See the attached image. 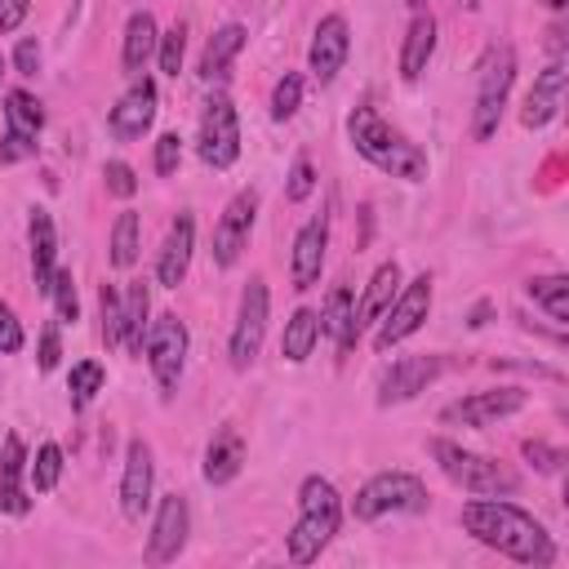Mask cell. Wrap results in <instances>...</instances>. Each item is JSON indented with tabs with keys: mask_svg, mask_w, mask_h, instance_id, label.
I'll use <instances>...</instances> for the list:
<instances>
[{
	"mask_svg": "<svg viewBox=\"0 0 569 569\" xmlns=\"http://www.w3.org/2000/svg\"><path fill=\"white\" fill-rule=\"evenodd\" d=\"M458 520L480 547H489V551H498L516 565L547 569L556 560V542L542 529V520H533L525 507H516L507 498H471Z\"/></svg>",
	"mask_w": 569,
	"mask_h": 569,
	"instance_id": "6da1fadb",
	"label": "cell"
},
{
	"mask_svg": "<svg viewBox=\"0 0 569 569\" xmlns=\"http://www.w3.org/2000/svg\"><path fill=\"white\" fill-rule=\"evenodd\" d=\"M347 138L373 169H382L391 178H405V182L427 178V151L418 142H409L400 129H391L373 107H356L347 116Z\"/></svg>",
	"mask_w": 569,
	"mask_h": 569,
	"instance_id": "7a4b0ae2",
	"label": "cell"
},
{
	"mask_svg": "<svg viewBox=\"0 0 569 569\" xmlns=\"http://www.w3.org/2000/svg\"><path fill=\"white\" fill-rule=\"evenodd\" d=\"M342 525V498L325 476H307L298 485V520L284 533V551L293 565H311Z\"/></svg>",
	"mask_w": 569,
	"mask_h": 569,
	"instance_id": "3957f363",
	"label": "cell"
},
{
	"mask_svg": "<svg viewBox=\"0 0 569 569\" xmlns=\"http://www.w3.org/2000/svg\"><path fill=\"white\" fill-rule=\"evenodd\" d=\"M427 449H431L436 467H440L458 489H467V493H476V498H511V493L520 489V476H516V471H507L498 458H485V453L462 449L458 440L436 436Z\"/></svg>",
	"mask_w": 569,
	"mask_h": 569,
	"instance_id": "277c9868",
	"label": "cell"
},
{
	"mask_svg": "<svg viewBox=\"0 0 569 569\" xmlns=\"http://www.w3.org/2000/svg\"><path fill=\"white\" fill-rule=\"evenodd\" d=\"M511 80H516V49L507 40L489 44L480 53V62H476V107H471V138L476 142H489L498 133Z\"/></svg>",
	"mask_w": 569,
	"mask_h": 569,
	"instance_id": "5b68a950",
	"label": "cell"
},
{
	"mask_svg": "<svg viewBox=\"0 0 569 569\" xmlns=\"http://www.w3.org/2000/svg\"><path fill=\"white\" fill-rule=\"evenodd\" d=\"M418 511H427V485L413 471H378L351 498V516L360 525H373L382 516H418Z\"/></svg>",
	"mask_w": 569,
	"mask_h": 569,
	"instance_id": "8992f818",
	"label": "cell"
},
{
	"mask_svg": "<svg viewBox=\"0 0 569 569\" xmlns=\"http://www.w3.org/2000/svg\"><path fill=\"white\" fill-rule=\"evenodd\" d=\"M187 347H191L187 325H182L173 311H164V316H156V320H151L147 342H142V356H147L151 378H156V387H160V396H164V400H169V396L178 391V382H182Z\"/></svg>",
	"mask_w": 569,
	"mask_h": 569,
	"instance_id": "52a82bcc",
	"label": "cell"
},
{
	"mask_svg": "<svg viewBox=\"0 0 569 569\" xmlns=\"http://www.w3.org/2000/svg\"><path fill=\"white\" fill-rule=\"evenodd\" d=\"M427 316H431V276L422 271V276H413L409 284H400V289H396L391 307H387V311H382V320H378L373 347H378V351H387V347H396V342L413 338V333L427 325Z\"/></svg>",
	"mask_w": 569,
	"mask_h": 569,
	"instance_id": "ba28073f",
	"label": "cell"
},
{
	"mask_svg": "<svg viewBox=\"0 0 569 569\" xmlns=\"http://www.w3.org/2000/svg\"><path fill=\"white\" fill-rule=\"evenodd\" d=\"M196 151L204 164L213 169H231L240 160V116L231 107L227 93H213L200 111V133H196Z\"/></svg>",
	"mask_w": 569,
	"mask_h": 569,
	"instance_id": "9c48e42d",
	"label": "cell"
},
{
	"mask_svg": "<svg viewBox=\"0 0 569 569\" xmlns=\"http://www.w3.org/2000/svg\"><path fill=\"white\" fill-rule=\"evenodd\" d=\"M267 311H271V293H267V280L262 276H249L244 293H240V307H236V329H231V365L236 369H249L258 347H262V333H267Z\"/></svg>",
	"mask_w": 569,
	"mask_h": 569,
	"instance_id": "30bf717a",
	"label": "cell"
},
{
	"mask_svg": "<svg viewBox=\"0 0 569 569\" xmlns=\"http://www.w3.org/2000/svg\"><path fill=\"white\" fill-rule=\"evenodd\" d=\"M525 391L520 387H489V391H471V396H462V400H453V405H445L440 409V422L445 427H493L498 418H511V413H520L525 409Z\"/></svg>",
	"mask_w": 569,
	"mask_h": 569,
	"instance_id": "8fae6325",
	"label": "cell"
},
{
	"mask_svg": "<svg viewBox=\"0 0 569 569\" xmlns=\"http://www.w3.org/2000/svg\"><path fill=\"white\" fill-rule=\"evenodd\" d=\"M187 533H191V507L182 493H164L160 507H156V520H151V533H147V565H169L182 556L187 547Z\"/></svg>",
	"mask_w": 569,
	"mask_h": 569,
	"instance_id": "7c38bea8",
	"label": "cell"
},
{
	"mask_svg": "<svg viewBox=\"0 0 569 569\" xmlns=\"http://www.w3.org/2000/svg\"><path fill=\"white\" fill-rule=\"evenodd\" d=\"M253 218H258V191L244 187L227 200L218 227H213V262L218 267H236L240 249L249 244V231H253Z\"/></svg>",
	"mask_w": 569,
	"mask_h": 569,
	"instance_id": "4fadbf2b",
	"label": "cell"
},
{
	"mask_svg": "<svg viewBox=\"0 0 569 569\" xmlns=\"http://www.w3.org/2000/svg\"><path fill=\"white\" fill-rule=\"evenodd\" d=\"M445 373V356H400L391 360V369L378 378V405H405L418 391H427L436 378Z\"/></svg>",
	"mask_w": 569,
	"mask_h": 569,
	"instance_id": "5bb4252c",
	"label": "cell"
},
{
	"mask_svg": "<svg viewBox=\"0 0 569 569\" xmlns=\"http://www.w3.org/2000/svg\"><path fill=\"white\" fill-rule=\"evenodd\" d=\"M351 53V27L342 13H325L316 22V36H311V49H307V71L316 76V84H329L342 62Z\"/></svg>",
	"mask_w": 569,
	"mask_h": 569,
	"instance_id": "9a60e30c",
	"label": "cell"
},
{
	"mask_svg": "<svg viewBox=\"0 0 569 569\" xmlns=\"http://www.w3.org/2000/svg\"><path fill=\"white\" fill-rule=\"evenodd\" d=\"M325 249H329V218L316 213L307 218L298 231H293V249H289V276H293V289H311L320 284V271H325Z\"/></svg>",
	"mask_w": 569,
	"mask_h": 569,
	"instance_id": "2e32d148",
	"label": "cell"
},
{
	"mask_svg": "<svg viewBox=\"0 0 569 569\" xmlns=\"http://www.w3.org/2000/svg\"><path fill=\"white\" fill-rule=\"evenodd\" d=\"M151 489H156L151 445L147 440H129L124 445V471H120V511L129 520H142V511L151 507Z\"/></svg>",
	"mask_w": 569,
	"mask_h": 569,
	"instance_id": "e0dca14e",
	"label": "cell"
},
{
	"mask_svg": "<svg viewBox=\"0 0 569 569\" xmlns=\"http://www.w3.org/2000/svg\"><path fill=\"white\" fill-rule=\"evenodd\" d=\"M565 89H569V62H565V58H551V62L533 76V89L525 93L520 124H525V129H542L547 120H556V111L565 107Z\"/></svg>",
	"mask_w": 569,
	"mask_h": 569,
	"instance_id": "ac0fdd59",
	"label": "cell"
},
{
	"mask_svg": "<svg viewBox=\"0 0 569 569\" xmlns=\"http://www.w3.org/2000/svg\"><path fill=\"white\" fill-rule=\"evenodd\" d=\"M151 120H156V84L142 76V80H133L129 89H124V98L111 107V116H107V124H111V133L116 138H142L147 129H151Z\"/></svg>",
	"mask_w": 569,
	"mask_h": 569,
	"instance_id": "d6986e66",
	"label": "cell"
},
{
	"mask_svg": "<svg viewBox=\"0 0 569 569\" xmlns=\"http://www.w3.org/2000/svg\"><path fill=\"white\" fill-rule=\"evenodd\" d=\"M191 249H196V218L191 213H178L169 222V236L160 244V258H156V280L164 289H178L187 267H191Z\"/></svg>",
	"mask_w": 569,
	"mask_h": 569,
	"instance_id": "ffe728a7",
	"label": "cell"
},
{
	"mask_svg": "<svg viewBox=\"0 0 569 569\" xmlns=\"http://www.w3.org/2000/svg\"><path fill=\"white\" fill-rule=\"evenodd\" d=\"M27 445L22 436H4L0 445V511L9 516H27L31 511V498H27Z\"/></svg>",
	"mask_w": 569,
	"mask_h": 569,
	"instance_id": "44dd1931",
	"label": "cell"
},
{
	"mask_svg": "<svg viewBox=\"0 0 569 569\" xmlns=\"http://www.w3.org/2000/svg\"><path fill=\"white\" fill-rule=\"evenodd\" d=\"M405 280H400V262L396 258H387V262H378L373 267V276H369V284H365V298L356 302V311H351V325H356V338L369 329V325H378L382 320V311L391 307V298H396V289H400Z\"/></svg>",
	"mask_w": 569,
	"mask_h": 569,
	"instance_id": "7402d4cb",
	"label": "cell"
},
{
	"mask_svg": "<svg viewBox=\"0 0 569 569\" xmlns=\"http://www.w3.org/2000/svg\"><path fill=\"white\" fill-rule=\"evenodd\" d=\"M27 240H31V280H36L40 293H49L53 271H58V231H53L49 209H31V218H27Z\"/></svg>",
	"mask_w": 569,
	"mask_h": 569,
	"instance_id": "603a6c76",
	"label": "cell"
},
{
	"mask_svg": "<svg viewBox=\"0 0 569 569\" xmlns=\"http://www.w3.org/2000/svg\"><path fill=\"white\" fill-rule=\"evenodd\" d=\"M431 53H436V18L427 9H418L413 22H409V31H405V44H400V80L413 84L427 71Z\"/></svg>",
	"mask_w": 569,
	"mask_h": 569,
	"instance_id": "cb8c5ba5",
	"label": "cell"
},
{
	"mask_svg": "<svg viewBox=\"0 0 569 569\" xmlns=\"http://www.w3.org/2000/svg\"><path fill=\"white\" fill-rule=\"evenodd\" d=\"M120 320H124V351L142 356V342H147V329H151V289L147 280H129L124 293H120Z\"/></svg>",
	"mask_w": 569,
	"mask_h": 569,
	"instance_id": "d4e9b609",
	"label": "cell"
},
{
	"mask_svg": "<svg viewBox=\"0 0 569 569\" xmlns=\"http://www.w3.org/2000/svg\"><path fill=\"white\" fill-rule=\"evenodd\" d=\"M240 467H244V436L236 427H222L204 449V480L209 485H231L240 476Z\"/></svg>",
	"mask_w": 569,
	"mask_h": 569,
	"instance_id": "484cf974",
	"label": "cell"
},
{
	"mask_svg": "<svg viewBox=\"0 0 569 569\" xmlns=\"http://www.w3.org/2000/svg\"><path fill=\"white\" fill-rule=\"evenodd\" d=\"M351 311H356L351 289H347V284H333V289H329V302H325V311H320V333L333 338L338 356H351V347L360 342V338H356V325H351Z\"/></svg>",
	"mask_w": 569,
	"mask_h": 569,
	"instance_id": "4316f807",
	"label": "cell"
},
{
	"mask_svg": "<svg viewBox=\"0 0 569 569\" xmlns=\"http://www.w3.org/2000/svg\"><path fill=\"white\" fill-rule=\"evenodd\" d=\"M156 44H160V31H156V18L147 13V9H138V13H129V22H124V44H120V62H124V71H142L147 67V58L156 53Z\"/></svg>",
	"mask_w": 569,
	"mask_h": 569,
	"instance_id": "83f0119b",
	"label": "cell"
},
{
	"mask_svg": "<svg viewBox=\"0 0 569 569\" xmlns=\"http://www.w3.org/2000/svg\"><path fill=\"white\" fill-rule=\"evenodd\" d=\"M244 27L240 22H227V27H218L213 36H209V44H204V53H200V76L204 80H222L227 76V67L236 62V53L244 49Z\"/></svg>",
	"mask_w": 569,
	"mask_h": 569,
	"instance_id": "f1b7e54d",
	"label": "cell"
},
{
	"mask_svg": "<svg viewBox=\"0 0 569 569\" xmlns=\"http://www.w3.org/2000/svg\"><path fill=\"white\" fill-rule=\"evenodd\" d=\"M320 342V316L311 307H298L289 320H284V333H280V356L289 365H302Z\"/></svg>",
	"mask_w": 569,
	"mask_h": 569,
	"instance_id": "f546056e",
	"label": "cell"
},
{
	"mask_svg": "<svg viewBox=\"0 0 569 569\" xmlns=\"http://www.w3.org/2000/svg\"><path fill=\"white\" fill-rule=\"evenodd\" d=\"M525 293L547 311V320H556V329L569 325V280L565 276H533L525 284Z\"/></svg>",
	"mask_w": 569,
	"mask_h": 569,
	"instance_id": "4dcf8cb0",
	"label": "cell"
},
{
	"mask_svg": "<svg viewBox=\"0 0 569 569\" xmlns=\"http://www.w3.org/2000/svg\"><path fill=\"white\" fill-rule=\"evenodd\" d=\"M4 124H9L13 133L40 138V129H44V107H40V98H31L27 89H9V93H4Z\"/></svg>",
	"mask_w": 569,
	"mask_h": 569,
	"instance_id": "1f68e13d",
	"label": "cell"
},
{
	"mask_svg": "<svg viewBox=\"0 0 569 569\" xmlns=\"http://www.w3.org/2000/svg\"><path fill=\"white\" fill-rule=\"evenodd\" d=\"M138 249H142V218L133 209H124L111 227V267H133L138 262Z\"/></svg>",
	"mask_w": 569,
	"mask_h": 569,
	"instance_id": "d6a6232c",
	"label": "cell"
},
{
	"mask_svg": "<svg viewBox=\"0 0 569 569\" xmlns=\"http://www.w3.org/2000/svg\"><path fill=\"white\" fill-rule=\"evenodd\" d=\"M27 480H31L36 493H49V489L62 480V449H58L53 440H44V445L36 449V458H27Z\"/></svg>",
	"mask_w": 569,
	"mask_h": 569,
	"instance_id": "836d02e7",
	"label": "cell"
},
{
	"mask_svg": "<svg viewBox=\"0 0 569 569\" xmlns=\"http://www.w3.org/2000/svg\"><path fill=\"white\" fill-rule=\"evenodd\" d=\"M102 382H107V369H102L98 360H80V365H71V378H67L71 405H76V409H84V405L102 391Z\"/></svg>",
	"mask_w": 569,
	"mask_h": 569,
	"instance_id": "e575fe53",
	"label": "cell"
},
{
	"mask_svg": "<svg viewBox=\"0 0 569 569\" xmlns=\"http://www.w3.org/2000/svg\"><path fill=\"white\" fill-rule=\"evenodd\" d=\"M267 107H271V120H293V111L302 107V76H298V71H284V76L276 80Z\"/></svg>",
	"mask_w": 569,
	"mask_h": 569,
	"instance_id": "d590c367",
	"label": "cell"
},
{
	"mask_svg": "<svg viewBox=\"0 0 569 569\" xmlns=\"http://www.w3.org/2000/svg\"><path fill=\"white\" fill-rule=\"evenodd\" d=\"M98 311H102V342L107 347H120L124 342V320H120V289L116 284H102Z\"/></svg>",
	"mask_w": 569,
	"mask_h": 569,
	"instance_id": "8d00e7d4",
	"label": "cell"
},
{
	"mask_svg": "<svg viewBox=\"0 0 569 569\" xmlns=\"http://www.w3.org/2000/svg\"><path fill=\"white\" fill-rule=\"evenodd\" d=\"M49 293H53V311H58V320H80L76 276H71L67 267H58V271H53V284H49Z\"/></svg>",
	"mask_w": 569,
	"mask_h": 569,
	"instance_id": "74e56055",
	"label": "cell"
},
{
	"mask_svg": "<svg viewBox=\"0 0 569 569\" xmlns=\"http://www.w3.org/2000/svg\"><path fill=\"white\" fill-rule=\"evenodd\" d=\"M182 49H187V31H182V22H173V27L160 36V44H156L164 76H178V71H182Z\"/></svg>",
	"mask_w": 569,
	"mask_h": 569,
	"instance_id": "f35d334b",
	"label": "cell"
},
{
	"mask_svg": "<svg viewBox=\"0 0 569 569\" xmlns=\"http://www.w3.org/2000/svg\"><path fill=\"white\" fill-rule=\"evenodd\" d=\"M151 164H156L160 178H173L178 164H182V138L178 133H160L156 138V151H151Z\"/></svg>",
	"mask_w": 569,
	"mask_h": 569,
	"instance_id": "ab89813d",
	"label": "cell"
},
{
	"mask_svg": "<svg viewBox=\"0 0 569 569\" xmlns=\"http://www.w3.org/2000/svg\"><path fill=\"white\" fill-rule=\"evenodd\" d=\"M520 453H525V458H529V467H533V471H542V476H556V471L565 467V449L542 445V440H525V445H520Z\"/></svg>",
	"mask_w": 569,
	"mask_h": 569,
	"instance_id": "60d3db41",
	"label": "cell"
},
{
	"mask_svg": "<svg viewBox=\"0 0 569 569\" xmlns=\"http://www.w3.org/2000/svg\"><path fill=\"white\" fill-rule=\"evenodd\" d=\"M316 191V164L307 160V156H298L293 160V169H289V182H284V196L293 200V204H302L307 196Z\"/></svg>",
	"mask_w": 569,
	"mask_h": 569,
	"instance_id": "b9f144b4",
	"label": "cell"
},
{
	"mask_svg": "<svg viewBox=\"0 0 569 569\" xmlns=\"http://www.w3.org/2000/svg\"><path fill=\"white\" fill-rule=\"evenodd\" d=\"M102 178H107V191L120 196V200H129V196L138 191V173H133V164H124V160H107V164H102Z\"/></svg>",
	"mask_w": 569,
	"mask_h": 569,
	"instance_id": "7bdbcfd3",
	"label": "cell"
},
{
	"mask_svg": "<svg viewBox=\"0 0 569 569\" xmlns=\"http://www.w3.org/2000/svg\"><path fill=\"white\" fill-rule=\"evenodd\" d=\"M22 342H27V333H22V320L13 316V307H9V302H0V356H13V351H22Z\"/></svg>",
	"mask_w": 569,
	"mask_h": 569,
	"instance_id": "ee69618b",
	"label": "cell"
},
{
	"mask_svg": "<svg viewBox=\"0 0 569 569\" xmlns=\"http://www.w3.org/2000/svg\"><path fill=\"white\" fill-rule=\"evenodd\" d=\"M31 156H36V138L4 129V138H0V164H18V160H31Z\"/></svg>",
	"mask_w": 569,
	"mask_h": 569,
	"instance_id": "f6af8a7d",
	"label": "cell"
},
{
	"mask_svg": "<svg viewBox=\"0 0 569 569\" xmlns=\"http://www.w3.org/2000/svg\"><path fill=\"white\" fill-rule=\"evenodd\" d=\"M13 71L18 76H36L40 71V40L36 36H22L18 49H13Z\"/></svg>",
	"mask_w": 569,
	"mask_h": 569,
	"instance_id": "bcb514c9",
	"label": "cell"
},
{
	"mask_svg": "<svg viewBox=\"0 0 569 569\" xmlns=\"http://www.w3.org/2000/svg\"><path fill=\"white\" fill-rule=\"evenodd\" d=\"M58 360H62L58 325H44V333H40V351H36V365H40V373H49V369H58Z\"/></svg>",
	"mask_w": 569,
	"mask_h": 569,
	"instance_id": "7dc6e473",
	"label": "cell"
},
{
	"mask_svg": "<svg viewBox=\"0 0 569 569\" xmlns=\"http://www.w3.org/2000/svg\"><path fill=\"white\" fill-rule=\"evenodd\" d=\"M27 13H31V0H0V36L18 31L27 22Z\"/></svg>",
	"mask_w": 569,
	"mask_h": 569,
	"instance_id": "c3c4849f",
	"label": "cell"
},
{
	"mask_svg": "<svg viewBox=\"0 0 569 569\" xmlns=\"http://www.w3.org/2000/svg\"><path fill=\"white\" fill-rule=\"evenodd\" d=\"M485 316H489V302H480V307L471 311V325H485Z\"/></svg>",
	"mask_w": 569,
	"mask_h": 569,
	"instance_id": "681fc988",
	"label": "cell"
},
{
	"mask_svg": "<svg viewBox=\"0 0 569 569\" xmlns=\"http://www.w3.org/2000/svg\"><path fill=\"white\" fill-rule=\"evenodd\" d=\"M538 4H547V9H565L569 0H538Z\"/></svg>",
	"mask_w": 569,
	"mask_h": 569,
	"instance_id": "f907efd6",
	"label": "cell"
},
{
	"mask_svg": "<svg viewBox=\"0 0 569 569\" xmlns=\"http://www.w3.org/2000/svg\"><path fill=\"white\" fill-rule=\"evenodd\" d=\"M405 4H409L413 13H418V9H427V0H405Z\"/></svg>",
	"mask_w": 569,
	"mask_h": 569,
	"instance_id": "816d5d0a",
	"label": "cell"
},
{
	"mask_svg": "<svg viewBox=\"0 0 569 569\" xmlns=\"http://www.w3.org/2000/svg\"><path fill=\"white\" fill-rule=\"evenodd\" d=\"M458 4H462V9H476V4H480V0H458Z\"/></svg>",
	"mask_w": 569,
	"mask_h": 569,
	"instance_id": "f5cc1de1",
	"label": "cell"
},
{
	"mask_svg": "<svg viewBox=\"0 0 569 569\" xmlns=\"http://www.w3.org/2000/svg\"><path fill=\"white\" fill-rule=\"evenodd\" d=\"M0 76H4V53H0Z\"/></svg>",
	"mask_w": 569,
	"mask_h": 569,
	"instance_id": "db71d44e",
	"label": "cell"
}]
</instances>
